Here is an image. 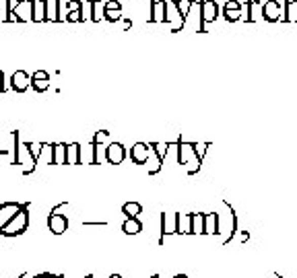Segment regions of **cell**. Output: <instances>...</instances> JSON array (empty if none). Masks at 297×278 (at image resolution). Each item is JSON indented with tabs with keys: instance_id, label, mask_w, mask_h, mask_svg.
<instances>
[{
	"instance_id": "obj_48",
	"label": "cell",
	"mask_w": 297,
	"mask_h": 278,
	"mask_svg": "<svg viewBox=\"0 0 297 278\" xmlns=\"http://www.w3.org/2000/svg\"><path fill=\"white\" fill-rule=\"evenodd\" d=\"M5 78V74H3V70H0V81H3Z\"/></svg>"
},
{
	"instance_id": "obj_4",
	"label": "cell",
	"mask_w": 297,
	"mask_h": 278,
	"mask_svg": "<svg viewBox=\"0 0 297 278\" xmlns=\"http://www.w3.org/2000/svg\"><path fill=\"white\" fill-rule=\"evenodd\" d=\"M23 206H29V202H25V204H19V202H3V204H0V231H3L5 225H9L15 219L17 212Z\"/></svg>"
},
{
	"instance_id": "obj_3",
	"label": "cell",
	"mask_w": 297,
	"mask_h": 278,
	"mask_svg": "<svg viewBox=\"0 0 297 278\" xmlns=\"http://www.w3.org/2000/svg\"><path fill=\"white\" fill-rule=\"evenodd\" d=\"M13 21H33V0H17V5L13 7Z\"/></svg>"
},
{
	"instance_id": "obj_23",
	"label": "cell",
	"mask_w": 297,
	"mask_h": 278,
	"mask_svg": "<svg viewBox=\"0 0 297 278\" xmlns=\"http://www.w3.org/2000/svg\"><path fill=\"white\" fill-rule=\"evenodd\" d=\"M105 19V3H99V0H91V21L99 23Z\"/></svg>"
},
{
	"instance_id": "obj_29",
	"label": "cell",
	"mask_w": 297,
	"mask_h": 278,
	"mask_svg": "<svg viewBox=\"0 0 297 278\" xmlns=\"http://www.w3.org/2000/svg\"><path fill=\"white\" fill-rule=\"evenodd\" d=\"M169 146H171L169 142H151V148L159 154L161 159H165V157H167V148H169Z\"/></svg>"
},
{
	"instance_id": "obj_17",
	"label": "cell",
	"mask_w": 297,
	"mask_h": 278,
	"mask_svg": "<svg viewBox=\"0 0 297 278\" xmlns=\"http://www.w3.org/2000/svg\"><path fill=\"white\" fill-rule=\"evenodd\" d=\"M52 165H66V144L64 142H54Z\"/></svg>"
},
{
	"instance_id": "obj_41",
	"label": "cell",
	"mask_w": 297,
	"mask_h": 278,
	"mask_svg": "<svg viewBox=\"0 0 297 278\" xmlns=\"http://www.w3.org/2000/svg\"><path fill=\"white\" fill-rule=\"evenodd\" d=\"M31 278H56V274H50V272H42V274H35Z\"/></svg>"
},
{
	"instance_id": "obj_20",
	"label": "cell",
	"mask_w": 297,
	"mask_h": 278,
	"mask_svg": "<svg viewBox=\"0 0 297 278\" xmlns=\"http://www.w3.org/2000/svg\"><path fill=\"white\" fill-rule=\"evenodd\" d=\"M146 167H148V175H157L163 167V159L159 157V154L151 148V154H148V161H146Z\"/></svg>"
},
{
	"instance_id": "obj_11",
	"label": "cell",
	"mask_w": 297,
	"mask_h": 278,
	"mask_svg": "<svg viewBox=\"0 0 297 278\" xmlns=\"http://www.w3.org/2000/svg\"><path fill=\"white\" fill-rule=\"evenodd\" d=\"M175 148H177V163L180 165H186L192 157H194V142H186V140H177L175 142Z\"/></svg>"
},
{
	"instance_id": "obj_19",
	"label": "cell",
	"mask_w": 297,
	"mask_h": 278,
	"mask_svg": "<svg viewBox=\"0 0 297 278\" xmlns=\"http://www.w3.org/2000/svg\"><path fill=\"white\" fill-rule=\"evenodd\" d=\"M60 5H62V0H46V9H48V21L56 23V21H62L60 17Z\"/></svg>"
},
{
	"instance_id": "obj_27",
	"label": "cell",
	"mask_w": 297,
	"mask_h": 278,
	"mask_svg": "<svg viewBox=\"0 0 297 278\" xmlns=\"http://www.w3.org/2000/svg\"><path fill=\"white\" fill-rule=\"evenodd\" d=\"M122 212H124L126 216H138V214L142 212V206H140L138 202H126V204L122 206Z\"/></svg>"
},
{
	"instance_id": "obj_30",
	"label": "cell",
	"mask_w": 297,
	"mask_h": 278,
	"mask_svg": "<svg viewBox=\"0 0 297 278\" xmlns=\"http://www.w3.org/2000/svg\"><path fill=\"white\" fill-rule=\"evenodd\" d=\"M173 3H175L177 11H180L184 17H188V13H190V9H192V3H194V0H173Z\"/></svg>"
},
{
	"instance_id": "obj_18",
	"label": "cell",
	"mask_w": 297,
	"mask_h": 278,
	"mask_svg": "<svg viewBox=\"0 0 297 278\" xmlns=\"http://www.w3.org/2000/svg\"><path fill=\"white\" fill-rule=\"evenodd\" d=\"M124 235H138L142 231V223L138 221V216H126V221L122 223Z\"/></svg>"
},
{
	"instance_id": "obj_8",
	"label": "cell",
	"mask_w": 297,
	"mask_h": 278,
	"mask_svg": "<svg viewBox=\"0 0 297 278\" xmlns=\"http://www.w3.org/2000/svg\"><path fill=\"white\" fill-rule=\"evenodd\" d=\"M200 17H202V25L215 23L219 17V5L215 0H202L200 3Z\"/></svg>"
},
{
	"instance_id": "obj_35",
	"label": "cell",
	"mask_w": 297,
	"mask_h": 278,
	"mask_svg": "<svg viewBox=\"0 0 297 278\" xmlns=\"http://www.w3.org/2000/svg\"><path fill=\"white\" fill-rule=\"evenodd\" d=\"M122 19V11H105V21L109 23H116Z\"/></svg>"
},
{
	"instance_id": "obj_31",
	"label": "cell",
	"mask_w": 297,
	"mask_h": 278,
	"mask_svg": "<svg viewBox=\"0 0 297 278\" xmlns=\"http://www.w3.org/2000/svg\"><path fill=\"white\" fill-rule=\"evenodd\" d=\"M209 146H211V142H194V152H196V157H198V159H204V154H206V150H209Z\"/></svg>"
},
{
	"instance_id": "obj_5",
	"label": "cell",
	"mask_w": 297,
	"mask_h": 278,
	"mask_svg": "<svg viewBox=\"0 0 297 278\" xmlns=\"http://www.w3.org/2000/svg\"><path fill=\"white\" fill-rule=\"evenodd\" d=\"M126 154L128 152H126V148H124L122 142H109L105 146V159H107L109 165H120V163H124Z\"/></svg>"
},
{
	"instance_id": "obj_42",
	"label": "cell",
	"mask_w": 297,
	"mask_h": 278,
	"mask_svg": "<svg viewBox=\"0 0 297 278\" xmlns=\"http://www.w3.org/2000/svg\"><path fill=\"white\" fill-rule=\"evenodd\" d=\"M130 27H132V21H130V19H124V29H126V31H128V29H130Z\"/></svg>"
},
{
	"instance_id": "obj_24",
	"label": "cell",
	"mask_w": 297,
	"mask_h": 278,
	"mask_svg": "<svg viewBox=\"0 0 297 278\" xmlns=\"http://www.w3.org/2000/svg\"><path fill=\"white\" fill-rule=\"evenodd\" d=\"M285 23H297V0H287L285 7Z\"/></svg>"
},
{
	"instance_id": "obj_49",
	"label": "cell",
	"mask_w": 297,
	"mask_h": 278,
	"mask_svg": "<svg viewBox=\"0 0 297 278\" xmlns=\"http://www.w3.org/2000/svg\"><path fill=\"white\" fill-rule=\"evenodd\" d=\"M85 278H93V274H87V276H85Z\"/></svg>"
},
{
	"instance_id": "obj_32",
	"label": "cell",
	"mask_w": 297,
	"mask_h": 278,
	"mask_svg": "<svg viewBox=\"0 0 297 278\" xmlns=\"http://www.w3.org/2000/svg\"><path fill=\"white\" fill-rule=\"evenodd\" d=\"M223 17L229 21V23H235L242 19V11H229V9H223Z\"/></svg>"
},
{
	"instance_id": "obj_15",
	"label": "cell",
	"mask_w": 297,
	"mask_h": 278,
	"mask_svg": "<svg viewBox=\"0 0 297 278\" xmlns=\"http://www.w3.org/2000/svg\"><path fill=\"white\" fill-rule=\"evenodd\" d=\"M81 150L83 146L79 142H70L66 144V165H81Z\"/></svg>"
},
{
	"instance_id": "obj_13",
	"label": "cell",
	"mask_w": 297,
	"mask_h": 278,
	"mask_svg": "<svg viewBox=\"0 0 297 278\" xmlns=\"http://www.w3.org/2000/svg\"><path fill=\"white\" fill-rule=\"evenodd\" d=\"M167 21V0H155L153 11L148 15V23H165Z\"/></svg>"
},
{
	"instance_id": "obj_34",
	"label": "cell",
	"mask_w": 297,
	"mask_h": 278,
	"mask_svg": "<svg viewBox=\"0 0 297 278\" xmlns=\"http://www.w3.org/2000/svg\"><path fill=\"white\" fill-rule=\"evenodd\" d=\"M31 87H33V91L44 93V91L50 89V78H44V81H31Z\"/></svg>"
},
{
	"instance_id": "obj_37",
	"label": "cell",
	"mask_w": 297,
	"mask_h": 278,
	"mask_svg": "<svg viewBox=\"0 0 297 278\" xmlns=\"http://www.w3.org/2000/svg\"><path fill=\"white\" fill-rule=\"evenodd\" d=\"M105 11H122V3H120V0H107Z\"/></svg>"
},
{
	"instance_id": "obj_7",
	"label": "cell",
	"mask_w": 297,
	"mask_h": 278,
	"mask_svg": "<svg viewBox=\"0 0 297 278\" xmlns=\"http://www.w3.org/2000/svg\"><path fill=\"white\" fill-rule=\"evenodd\" d=\"M68 219L64 214H58V212H50L48 216V229L54 233V235H62L68 231Z\"/></svg>"
},
{
	"instance_id": "obj_50",
	"label": "cell",
	"mask_w": 297,
	"mask_h": 278,
	"mask_svg": "<svg viewBox=\"0 0 297 278\" xmlns=\"http://www.w3.org/2000/svg\"><path fill=\"white\" fill-rule=\"evenodd\" d=\"M153 278H159V274H153Z\"/></svg>"
},
{
	"instance_id": "obj_36",
	"label": "cell",
	"mask_w": 297,
	"mask_h": 278,
	"mask_svg": "<svg viewBox=\"0 0 297 278\" xmlns=\"http://www.w3.org/2000/svg\"><path fill=\"white\" fill-rule=\"evenodd\" d=\"M70 11H83V3H81V0H68V3H66V15Z\"/></svg>"
},
{
	"instance_id": "obj_28",
	"label": "cell",
	"mask_w": 297,
	"mask_h": 278,
	"mask_svg": "<svg viewBox=\"0 0 297 278\" xmlns=\"http://www.w3.org/2000/svg\"><path fill=\"white\" fill-rule=\"evenodd\" d=\"M200 165H202V159H198L196 157V154H194V157L186 163V171H188V175H194V173H198L200 171Z\"/></svg>"
},
{
	"instance_id": "obj_43",
	"label": "cell",
	"mask_w": 297,
	"mask_h": 278,
	"mask_svg": "<svg viewBox=\"0 0 297 278\" xmlns=\"http://www.w3.org/2000/svg\"><path fill=\"white\" fill-rule=\"evenodd\" d=\"M0 93H5V78L0 81Z\"/></svg>"
},
{
	"instance_id": "obj_16",
	"label": "cell",
	"mask_w": 297,
	"mask_h": 278,
	"mask_svg": "<svg viewBox=\"0 0 297 278\" xmlns=\"http://www.w3.org/2000/svg\"><path fill=\"white\" fill-rule=\"evenodd\" d=\"M204 235H219V214H204Z\"/></svg>"
},
{
	"instance_id": "obj_51",
	"label": "cell",
	"mask_w": 297,
	"mask_h": 278,
	"mask_svg": "<svg viewBox=\"0 0 297 278\" xmlns=\"http://www.w3.org/2000/svg\"><path fill=\"white\" fill-rule=\"evenodd\" d=\"M56 278H62V276H56Z\"/></svg>"
},
{
	"instance_id": "obj_33",
	"label": "cell",
	"mask_w": 297,
	"mask_h": 278,
	"mask_svg": "<svg viewBox=\"0 0 297 278\" xmlns=\"http://www.w3.org/2000/svg\"><path fill=\"white\" fill-rule=\"evenodd\" d=\"M64 19H66L68 23H83V21H85V15H83V11H70Z\"/></svg>"
},
{
	"instance_id": "obj_1",
	"label": "cell",
	"mask_w": 297,
	"mask_h": 278,
	"mask_svg": "<svg viewBox=\"0 0 297 278\" xmlns=\"http://www.w3.org/2000/svg\"><path fill=\"white\" fill-rule=\"evenodd\" d=\"M27 229H29V210H27V206H23L17 212L15 219L9 225L3 227L0 235H5V237H17V235H23Z\"/></svg>"
},
{
	"instance_id": "obj_40",
	"label": "cell",
	"mask_w": 297,
	"mask_h": 278,
	"mask_svg": "<svg viewBox=\"0 0 297 278\" xmlns=\"http://www.w3.org/2000/svg\"><path fill=\"white\" fill-rule=\"evenodd\" d=\"M44 78H50V74L46 70H35L33 76H31V81H44Z\"/></svg>"
},
{
	"instance_id": "obj_9",
	"label": "cell",
	"mask_w": 297,
	"mask_h": 278,
	"mask_svg": "<svg viewBox=\"0 0 297 278\" xmlns=\"http://www.w3.org/2000/svg\"><path fill=\"white\" fill-rule=\"evenodd\" d=\"M148 154H151V144L136 142V144H132V148H130V161H132L134 165H146Z\"/></svg>"
},
{
	"instance_id": "obj_10",
	"label": "cell",
	"mask_w": 297,
	"mask_h": 278,
	"mask_svg": "<svg viewBox=\"0 0 297 278\" xmlns=\"http://www.w3.org/2000/svg\"><path fill=\"white\" fill-rule=\"evenodd\" d=\"M177 233V219H175V214H161V237H159V245H163L165 237L167 235H173Z\"/></svg>"
},
{
	"instance_id": "obj_14",
	"label": "cell",
	"mask_w": 297,
	"mask_h": 278,
	"mask_svg": "<svg viewBox=\"0 0 297 278\" xmlns=\"http://www.w3.org/2000/svg\"><path fill=\"white\" fill-rule=\"evenodd\" d=\"M177 219V235H192V214L175 212Z\"/></svg>"
},
{
	"instance_id": "obj_25",
	"label": "cell",
	"mask_w": 297,
	"mask_h": 278,
	"mask_svg": "<svg viewBox=\"0 0 297 278\" xmlns=\"http://www.w3.org/2000/svg\"><path fill=\"white\" fill-rule=\"evenodd\" d=\"M192 235H204V214L192 212Z\"/></svg>"
},
{
	"instance_id": "obj_47",
	"label": "cell",
	"mask_w": 297,
	"mask_h": 278,
	"mask_svg": "<svg viewBox=\"0 0 297 278\" xmlns=\"http://www.w3.org/2000/svg\"><path fill=\"white\" fill-rule=\"evenodd\" d=\"M275 276H277V278H283V276H281V272H275Z\"/></svg>"
},
{
	"instance_id": "obj_6",
	"label": "cell",
	"mask_w": 297,
	"mask_h": 278,
	"mask_svg": "<svg viewBox=\"0 0 297 278\" xmlns=\"http://www.w3.org/2000/svg\"><path fill=\"white\" fill-rule=\"evenodd\" d=\"M167 23H171V33H177V31L184 29V23H186V17L177 11L173 0H167Z\"/></svg>"
},
{
	"instance_id": "obj_22",
	"label": "cell",
	"mask_w": 297,
	"mask_h": 278,
	"mask_svg": "<svg viewBox=\"0 0 297 278\" xmlns=\"http://www.w3.org/2000/svg\"><path fill=\"white\" fill-rule=\"evenodd\" d=\"M246 9H248V23H254L258 17H262V5L258 3V0H250V3H246Z\"/></svg>"
},
{
	"instance_id": "obj_45",
	"label": "cell",
	"mask_w": 297,
	"mask_h": 278,
	"mask_svg": "<svg viewBox=\"0 0 297 278\" xmlns=\"http://www.w3.org/2000/svg\"><path fill=\"white\" fill-rule=\"evenodd\" d=\"M109 278H122V276H120V274H112Z\"/></svg>"
},
{
	"instance_id": "obj_38",
	"label": "cell",
	"mask_w": 297,
	"mask_h": 278,
	"mask_svg": "<svg viewBox=\"0 0 297 278\" xmlns=\"http://www.w3.org/2000/svg\"><path fill=\"white\" fill-rule=\"evenodd\" d=\"M223 9H229V11H242V3H240V0H227Z\"/></svg>"
},
{
	"instance_id": "obj_44",
	"label": "cell",
	"mask_w": 297,
	"mask_h": 278,
	"mask_svg": "<svg viewBox=\"0 0 297 278\" xmlns=\"http://www.w3.org/2000/svg\"><path fill=\"white\" fill-rule=\"evenodd\" d=\"M173 278H188V276H186V274H175Z\"/></svg>"
},
{
	"instance_id": "obj_12",
	"label": "cell",
	"mask_w": 297,
	"mask_h": 278,
	"mask_svg": "<svg viewBox=\"0 0 297 278\" xmlns=\"http://www.w3.org/2000/svg\"><path fill=\"white\" fill-rule=\"evenodd\" d=\"M11 87L17 93H25L29 87H31V76H29L25 70H17L13 74V78H11Z\"/></svg>"
},
{
	"instance_id": "obj_46",
	"label": "cell",
	"mask_w": 297,
	"mask_h": 278,
	"mask_svg": "<svg viewBox=\"0 0 297 278\" xmlns=\"http://www.w3.org/2000/svg\"><path fill=\"white\" fill-rule=\"evenodd\" d=\"M27 276H29V274H27V272H23V274H21L19 278H27Z\"/></svg>"
},
{
	"instance_id": "obj_39",
	"label": "cell",
	"mask_w": 297,
	"mask_h": 278,
	"mask_svg": "<svg viewBox=\"0 0 297 278\" xmlns=\"http://www.w3.org/2000/svg\"><path fill=\"white\" fill-rule=\"evenodd\" d=\"M107 136H109V132H107V130H99V132H95V136H93V142L101 144V142H103Z\"/></svg>"
},
{
	"instance_id": "obj_26",
	"label": "cell",
	"mask_w": 297,
	"mask_h": 278,
	"mask_svg": "<svg viewBox=\"0 0 297 278\" xmlns=\"http://www.w3.org/2000/svg\"><path fill=\"white\" fill-rule=\"evenodd\" d=\"M25 146H27L29 152H31V157H33L35 161H40L42 152H44V142H25Z\"/></svg>"
},
{
	"instance_id": "obj_2",
	"label": "cell",
	"mask_w": 297,
	"mask_h": 278,
	"mask_svg": "<svg viewBox=\"0 0 297 278\" xmlns=\"http://www.w3.org/2000/svg\"><path fill=\"white\" fill-rule=\"evenodd\" d=\"M285 7H287V0H266L262 5V17L264 21L269 23H277V21H283L285 19Z\"/></svg>"
},
{
	"instance_id": "obj_21",
	"label": "cell",
	"mask_w": 297,
	"mask_h": 278,
	"mask_svg": "<svg viewBox=\"0 0 297 278\" xmlns=\"http://www.w3.org/2000/svg\"><path fill=\"white\" fill-rule=\"evenodd\" d=\"M33 21H35V23H44V21H48L46 0H33Z\"/></svg>"
}]
</instances>
